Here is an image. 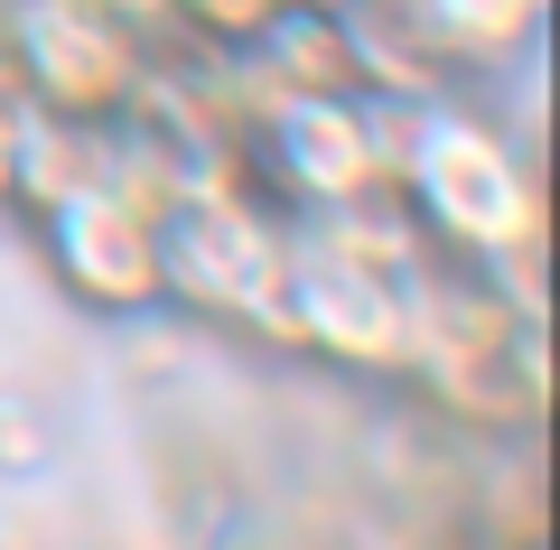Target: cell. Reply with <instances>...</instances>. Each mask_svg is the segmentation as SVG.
Listing matches in <instances>:
<instances>
[{"instance_id":"obj_7","label":"cell","mask_w":560,"mask_h":550,"mask_svg":"<svg viewBox=\"0 0 560 550\" xmlns=\"http://www.w3.org/2000/svg\"><path fill=\"white\" fill-rule=\"evenodd\" d=\"M38 224H47V271H57L84 308L140 317V308H160V299H168L160 290V215L131 206L121 187L66 197V206H47Z\"/></svg>"},{"instance_id":"obj_3","label":"cell","mask_w":560,"mask_h":550,"mask_svg":"<svg viewBox=\"0 0 560 550\" xmlns=\"http://www.w3.org/2000/svg\"><path fill=\"white\" fill-rule=\"evenodd\" d=\"M160 290L215 327L290 336V224L261 206V177L215 168L160 206Z\"/></svg>"},{"instance_id":"obj_2","label":"cell","mask_w":560,"mask_h":550,"mask_svg":"<svg viewBox=\"0 0 560 550\" xmlns=\"http://www.w3.org/2000/svg\"><path fill=\"white\" fill-rule=\"evenodd\" d=\"M401 374L430 383V401L486 430H533L551 401V354H541V317H514L504 290L458 253H430L411 290V364Z\"/></svg>"},{"instance_id":"obj_11","label":"cell","mask_w":560,"mask_h":550,"mask_svg":"<svg viewBox=\"0 0 560 550\" xmlns=\"http://www.w3.org/2000/svg\"><path fill=\"white\" fill-rule=\"evenodd\" d=\"M10 159H20V75L0 57V206H10Z\"/></svg>"},{"instance_id":"obj_9","label":"cell","mask_w":560,"mask_h":550,"mask_svg":"<svg viewBox=\"0 0 560 550\" xmlns=\"http://www.w3.org/2000/svg\"><path fill=\"white\" fill-rule=\"evenodd\" d=\"M541 10H551V0H411L420 38L448 57V75H458V66L523 57V47L541 38Z\"/></svg>"},{"instance_id":"obj_10","label":"cell","mask_w":560,"mask_h":550,"mask_svg":"<svg viewBox=\"0 0 560 550\" xmlns=\"http://www.w3.org/2000/svg\"><path fill=\"white\" fill-rule=\"evenodd\" d=\"M271 10H280V0H168V28L197 38V47H243Z\"/></svg>"},{"instance_id":"obj_8","label":"cell","mask_w":560,"mask_h":550,"mask_svg":"<svg viewBox=\"0 0 560 550\" xmlns=\"http://www.w3.org/2000/svg\"><path fill=\"white\" fill-rule=\"evenodd\" d=\"M113 121H75V113H38V103H20V159H10V206H28V215H47V206L66 197H94V187H113Z\"/></svg>"},{"instance_id":"obj_1","label":"cell","mask_w":560,"mask_h":550,"mask_svg":"<svg viewBox=\"0 0 560 550\" xmlns=\"http://www.w3.org/2000/svg\"><path fill=\"white\" fill-rule=\"evenodd\" d=\"M393 187L420 215L430 253L495 261V253L541 243V177H533V159H523V140L504 131L495 113L458 103V94H420L411 113H401Z\"/></svg>"},{"instance_id":"obj_6","label":"cell","mask_w":560,"mask_h":550,"mask_svg":"<svg viewBox=\"0 0 560 550\" xmlns=\"http://www.w3.org/2000/svg\"><path fill=\"white\" fill-rule=\"evenodd\" d=\"M411 290L420 280L290 234V336L346 374H401L411 364Z\"/></svg>"},{"instance_id":"obj_4","label":"cell","mask_w":560,"mask_h":550,"mask_svg":"<svg viewBox=\"0 0 560 550\" xmlns=\"http://www.w3.org/2000/svg\"><path fill=\"white\" fill-rule=\"evenodd\" d=\"M401 113L411 103L355 94V84H327V94H280L253 113L243 131V177H271L290 215H318V206H346L364 187H393L401 159Z\"/></svg>"},{"instance_id":"obj_5","label":"cell","mask_w":560,"mask_h":550,"mask_svg":"<svg viewBox=\"0 0 560 550\" xmlns=\"http://www.w3.org/2000/svg\"><path fill=\"white\" fill-rule=\"evenodd\" d=\"M0 57L20 75V103L113 121L150 66V38L121 28L103 0H0Z\"/></svg>"}]
</instances>
